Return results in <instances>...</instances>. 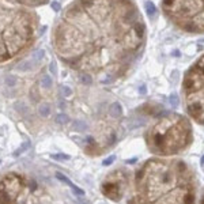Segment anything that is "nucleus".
I'll use <instances>...</instances> for the list:
<instances>
[{"instance_id":"obj_1","label":"nucleus","mask_w":204,"mask_h":204,"mask_svg":"<svg viewBox=\"0 0 204 204\" xmlns=\"http://www.w3.org/2000/svg\"><path fill=\"white\" fill-rule=\"evenodd\" d=\"M144 42V26L131 0H76L53 33L61 61L89 75L113 80Z\"/></svg>"},{"instance_id":"obj_2","label":"nucleus","mask_w":204,"mask_h":204,"mask_svg":"<svg viewBox=\"0 0 204 204\" xmlns=\"http://www.w3.org/2000/svg\"><path fill=\"white\" fill-rule=\"evenodd\" d=\"M193 170L180 159L152 158L135 174L128 204H195Z\"/></svg>"},{"instance_id":"obj_3","label":"nucleus","mask_w":204,"mask_h":204,"mask_svg":"<svg viewBox=\"0 0 204 204\" xmlns=\"http://www.w3.org/2000/svg\"><path fill=\"white\" fill-rule=\"evenodd\" d=\"M38 16L24 5L0 0V64L24 53L34 44Z\"/></svg>"},{"instance_id":"obj_4","label":"nucleus","mask_w":204,"mask_h":204,"mask_svg":"<svg viewBox=\"0 0 204 204\" xmlns=\"http://www.w3.org/2000/svg\"><path fill=\"white\" fill-rule=\"evenodd\" d=\"M193 140L189 120L177 113H167L147 131L146 143L152 154L167 157L186 150Z\"/></svg>"},{"instance_id":"obj_5","label":"nucleus","mask_w":204,"mask_h":204,"mask_svg":"<svg viewBox=\"0 0 204 204\" xmlns=\"http://www.w3.org/2000/svg\"><path fill=\"white\" fill-rule=\"evenodd\" d=\"M166 16L189 33L204 31V0H163Z\"/></svg>"},{"instance_id":"obj_6","label":"nucleus","mask_w":204,"mask_h":204,"mask_svg":"<svg viewBox=\"0 0 204 204\" xmlns=\"http://www.w3.org/2000/svg\"><path fill=\"white\" fill-rule=\"evenodd\" d=\"M184 92L189 116L204 125V56L185 75Z\"/></svg>"},{"instance_id":"obj_7","label":"nucleus","mask_w":204,"mask_h":204,"mask_svg":"<svg viewBox=\"0 0 204 204\" xmlns=\"http://www.w3.org/2000/svg\"><path fill=\"white\" fill-rule=\"evenodd\" d=\"M35 188L37 184L31 180L26 182L18 174H8L0 181V204H34Z\"/></svg>"},{"instance_id":"obj_8","label":"nucleus","mask_w":204,"mask_h":204,"mask_svg":"<svg viewBox=\"0 0 204 204\" xmlns=\"http://www.w3.org/2000/svg\"><path fill=\"white\" fill-rule=\"evenodd\" d=\"M127 185H128L127 174L122 170H118V171L116 170L103 180L101 190H102V193L108 199H110L113 201H118L122 197V195H124Z\"/></svg>"},{"instance_id":"obj_9","label":"nucleus","mask_w":204,"mask_h":204,"mask_svg":"<svg viewBox=\"0 0 204 204\" xmlns=\"http://www.w3.org/2000/svg\"><path fill=\"white\" fill-rule=\"evenodd\" d=\"M56 178H57V180H60V181H61V182H64V184H67L68 186H70L71 189L73 190V193H75V195H78V196H83V195H84V190H83V189H80V188H78V186H76V185H73L72 182H71L70 180H68L65 176H63L61 173H56Z\"/></svg>"},{"instance_id":"obj_10","label":"nucleus","mask_w":204,"mask_h":204,"mask_svg":"<svg viewBox=\"0 0 204 204\" xmlns=\"http://www.w3.org/2000/svg\"><path fill=\"white\" fill-rule=\"evenodd\" d=\"M8 2L15 3V4L19 5H24V7H37V5L48 3V0H8Z\"/></svg>"},{"instance_id":"obj_11","label":"nucleus","mask_w":204,"mask_h":204,"mask_svg":"<svg viewBox=\"0 0 204 204\" xmlns=\"http://www.w3.org/2000/svg\"><path fill=\"white\" fill-rule=\"evenodd\" d=\"M109 114H110L112 117H114V118H117V117H120L122 114V108L121 105H120L118 102H113L110 105V108H109Z\"/></svg>"},{"instance_id":"obj_12","label":"nucleus","mask_w":204,"mask_h":204,"mask_svg":"<svg viewBox=\"0 0 204 204\" xmlns=\"http://www.w3.org/2000/svg\"><path fill=\"white\" fill-rule=\"evenodd\" d=\"M72 129L76 131V132H83V131L87 129V124L82 120H75L72 124Z\"/></svg>"},{"instance_id":"obj_13","label":"nucleus","mask_w":204,"mask_h":204,"mask_svg":"<svg viewBox=\"0 0 204 204\" xmlns=\"http://www.w3.org/2000/svg\"><path fill=\"white\" fill-rule=\"evenodd\" d=\"M146 11H147V14H148V16L150 18H154L155 16V14H157V8H155V5H154V3L152 2H146Z\"/></svg>"},{"instance_id":"obj_14","label":"nucleus","mask_w":204,"mask_h":204,"mask_svg":"<svg viewBox=\"0 0 204 204\" xmlns=\"http://www.w3.org/2000/svg\"><path fill=\"white\" fill-rule=\"evenodd\" d=\"M38 113L42 117H48L49 113H50V106H49L48 103H42V105L40 106V109H38Z\"/></svg>"},{"instance_id":"obj_15","label":"nucleus","mask_w":204,"mask_h":204,"mask_svg":"<svg viewBox=\"0 0 204 204\" xmlns=\"http://www.w3.org/2000/svg\"><path fill=\"white\" fill-rule=\"evenodd\" d=\"M41 87H44V89H50L52 87V79L50 76L48 75H44L42 79H41Z\"/></svg>"},{"instance_id":"obj_16","label":"nucleus","mask_w":204,"mask_h":204,"mask_svg":"<svg viewBox=\"0 0 204 204\" xmlns=\"http://www.w3.org/2000/svg\"><path fill=\"white\" fill-rule=\"evenodd\" d=\"M82 82H83L86 86H90V84L92 83V76L89 75V73H82Z\"/></svg>"},{"instance_id":"obj_17","label":"nucleus","mask_w":204,"mask_h":204,"mask_svg":"<svg viewBox=\"0 0 204 204\" xmlns=\"http://www.w3.org/2000/svg\"><path fill=\"white\" fill-rule=\"evenodd\" d=\"M5 84H7L8 87H14L16 84V78L12 75H8L5 76Z\"/></svg>"},{"instance_id":"obj_18","label":"nucleus","mask_w":204,"mask_h":204,"mask_svg":"<svg viewBox=\"0 0 204 204\" xmlns=\"http://www.w3.org/2000/svg\"><path fill=\"white\" fill-rule=\"evenodd\" d=\"M61 94L64 98L71 97V95H72V90H71L68 86H61Z\"/></svg>"},{"instance_id":"obj_19","label":"nucleus","mask_w":204,"mask_h":204,"mask_svg":"<svg viewBox=\"0 0 204 204\" xmlns=\"http://www.w3.org/2000/svg\"><path fill=\"white\" fill-rule=\"evenodd\" d=\"M57 122L59 124H67L68 122V116H65V114H59V116L56 117Z\"/></svg>"},{"instance_id":"obj_20","label":"nucleus","mask_w":204,"mask_h":204,"mask_svg":"<svg viewBox=\"0 0 204 204\" xmlns=\"http://www.w3.org/2000/svg\"><path fill=\"white\" fill-rule=\"evenodd\" d=\"M169 102H170V105L173 106V108H176V106L178 105V97H177L176 94L170 95V98H169Z\"/></svg>"},{"instance_id":"obj_21","label":"nucleus","mask_w":204,"mask_h":204,"mask_svg":"<svg viewBox=\"0 0 204 204\" xmlns=\"http://www.w3.org/2000/svg\"><path fill=\"white\" fill-rule=\"evenodd\" d=\"M29 147H30V143H23L21 147H19L18 150H16V151H15V154H14V155H19V154H22V152H23L24 150H27Z\"/></svg>"},{"instance_id":"obj_22","label":"nucleus","mask_w":204,"mask_h":204,"mask_svg":"<svg viewBox=\"0 0 204 204\" xmlns=\"http://www.w3.org/2000/svg\"><path fill=\"white\" fill-rule=\"evenodd\" d=\"M52 158H53V159H59V160H68L70 159L68 155H63V154H54V155H52Z\"/></svg>"},{"instance_id":"obj_23","label":"nucleus","mask_w":204,"mask_h":204,"mask_svg":"<svg viewBox=\"0 0 204 204\" xmlns=\"http://www.w3.org/2000/svg\"><path fill=\"white\" fill-rule=\"evenodd\" d=\"M114 159H116V157H114V155H112V157H109L108 159H105V160H103V163H102V165H103V166H109L112 162H114Z\"/></svg>"},{"instance_id":"obj_24","label":"nucleus","mask_w":204,"mask_h":204,"mask_svg":"<svg viewBox=\"0 0 204 204\" xmlns=\"http://www.w3.org/2000/svg\"><path fill=\"white\" fill-rule=\"evenodd\" d=\"M52 10L56 11V12H59V11L61 10V5H60L57 2H52Z\"/></svg>"},{"instance_id":"obj_25","label":"nucleus","mask_w":204,"mask_h":204,"mask_svg":"<svg viewBox=\"0 0 204 204\" xmlns=\"http://www.w3.org/2000/svg\"><path fill=\"white\" fill-rule=\"evenodd\" d=\"M49 71L52 72V75H56V73H57V70H56V65H54V63H50V64H49Z\"/></svg>"},{"instance_id":"obj_26","label":"nucleus","mask_w":204,"mask_h":204,"mask_svg":"<svg viewBox=\"0 0 204 204\" xmlns=\"http://www.w3.org/2000/svg\"><path fill=\"white\" fill-rule=\"evenodd\" d=\"M42 54H44V50H38L37 53L34 54V59H35V60H40L41 57H42Z\"/></svg>"},{"instance_id":"obj_27","label":"nucleus","mask_w":204,"mask_h":204,"mask_svg":"<svg viewBox=\"0 0 204 204\" xmlns=\"http://www.w3.org/2000/svg\"><path fill=\"white\" fill-rule=\"evenodd\" d=\"M139 91H140V94H146V92H147V89H146V87H144V86H141Z\"/></svg>"},{"instance_id":"obj_28","label":"nucleus","mask_w":204,"mask_h":204,"mask_svg":"<svg viewBox=\"0 0 204 204\" xmlns=\"http://www.w3.org/2000/svg\"><path fill=\"white\" fill-rule=\"evenodd\" d=\"M200 204H204V192H203V197H201V201H200Z\"/></svg>"},{"instance_id":"obj_29","label":"nucleus","mask_w":204,"mask_h":204,"mask_svg":"<svg viewBox=\"0 0 204 204\" xmlns=\"http://www.w3.org/2000/svg\"><path fill=\"white\" fill-rule=\"evenodd\" d=\"M201 166H203V169H204V157L201 158Z\"/></svg>"}]
</instances>
